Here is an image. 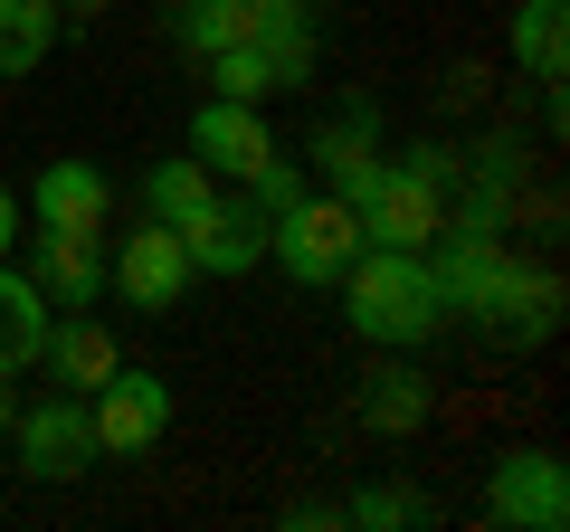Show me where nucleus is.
Wrapping results in <instances>:
<instances>
[{"label": "nucleus", "instance_id": "1", "mask_svg": "<svg viewBox=\"0 0 570 532\" xmlns=\"http://www.w3.org/2000/svg\"><path fill=\"white\" fill-rule=\"evenodd\" d=\"M343 314H352V333H362L371 352H419L448 324L438 276H428L419 247H362V257L343 266Z\"/></svg>", "mask_w": 570, "mask_h": 532}, {"label": "nucleus", "instance_id": "2", "mask_svg": "<svg viewBox=\"0 0 570 532\" xmlns=\"http://www.w3.org/2000/svg\"><path fill=\"white\" fill-rule=\"evenodd\" d=\"M266 257H276L295 286H343V266L362 257V219H352V200H333V190H305L295 209L266 219Z\"/></svg>", "mask_w": 570, "mask_h": 532}, {"label": "nucleus", "instance_id": "3", "mask_svg": "<svg viewBox=\"0 0 570 532\" xmlns=\"http://www.w3.org/2000/svg\"><path fill=\"white\" fill-rule=\"evenodd\" d=\"M86 418H96V456H153L171 437V381L115 362L96 390H86Z\"/></svg>", "mask_w": 570, "mask_h": 532}, {"label": "nucleus", "instance_id": "4", "mask_svg": "<svg viewBox=\"0 0 570 532\" xmlns=\"http://www.w3.org/2000/svg\"><path fill=\"white\" fill-rule=\"evenodd\" d=\"M352 219H362V247H419V257H428L438 228H448V190L400 152V162H381V181L352 200Z\"/></svg>", "mask_w": 570, "mask_h": 532}, {"label": "nucleus", "instance_id": "5", "mask_svg": "<svg viewBox=\"0 0 570 532\" xmlns=\"http://www.w3.org/2000/svg\"><path fill=\"white\" fill-rule=\"evenodd\" d=\"M10 447H20V475H39V485H77V475L96 466V418H86L77 390H48L39 410L10 418Z\"/></svg>", "mask_w": 570, "mask_h": 532}, {"label": "nucleus", "instance_id": "6", "mask_svg": "<svg viewBox=\"0 0 570 532\" xmlns=\"http://www.w3.org/2000/svg\"><path fill=\"white\" fill-rule=\"evenodd\" d=\"M190 247V276H247V266H266V209L247 200V190H209L190 219H171Z\"/></svg>", "mask_w": 570, "mask_h": 532}, {"label": "nucleus", "instance_id": "7", "mask_svg": "<svg viewBox=\"0 0 570 532\" xmlns=\"http://www.w3.org/2000/svg\"><path fill=\"white\" fill-rule=\"evenodd\" d=\"M105 286H115L134 314H171V305L190 295V247H181V228H171V219H142L134 238L105 257Z\"/></svg>", "mask_w": 570, "mask_h": 532}, {"label": "nucleus", "instance_id": "8", "mask_svg": "<svg viewBox=\"0 0 570 532\" xmlns=\"http://www.w3.org/2000/svg\"><path fill=\"white\" fill-rule=\"evenodd\" d=\"M485 513H494L504 532H561V523H570V466H561L551 447H513V456H494Z\"/></svg>", "mask_w": 570, "mask_h": 532}, {"label": "nucleus", "instance_id": "9", "mask_svg": "<svg viewBox=\"0 0 570 532\" xmlns=\"http://www.w3.org/2000/svg\"><path fill=\"white\" fill-rule=\"evenodd\" d=\"M466 324H485L494 343H551V333H561V276H542V266H494L485 276V295H475V314Z\"/></svg>", "mask_w": 570, "mask_h": 532}, {"label": "nucleus", "instance_id": "10", "mask_svg": "<svg viewBox=\"0 0 570 532\" xmlns=\"http://www.w3.org/2000/svg\"><path fill=\"white\" fill-rule=\"evenodd\" d=\"M266 152H276L266 105H238V96H200L190 105V162H209V181H247Z\"/></svg>", "mask_w": 570, "mask_h": 532}, {"label": "nucleus", "instance_id": "11", "mask_svg": "<svg viewBox=\"0 0 570 532\" xmlns=\"http://www.w3.org/2000/svg\"><path fill=\"white\" fill-rule=\"evenodd\" d=\"M295 162L324 171L333 200H362V190L381 181V115H371V105H343V115H324V124H314V144L295 152Z\"/></svg>", "mask_w": 570, "mask_h": 532}, {"label": "nucleus", "instance_id": "12", "mask_svg": "<svg viewBox=\"0 0 570 532\" xmlns=\"http://www.w3.org/2000/svg\"><path fill=\"white\" fill-rule=\"evenodd\" d=\"M29 286L48 295V314H86V305L105 295V238L39 228V238H29Z\"/></svg>", "mask_w": 570, "mask_h": 532}, {"label": "nucleus", "instance_id": "13", "mask_svg": "<svg viewBox=\"0 0 570 532\" xmlns=\"http://www.w3.org/2000/svg\"><path fill=\"white\" fill-rule=\"evenodd\" d=\"M29 219L39 228H77V238H105V219H115V181H105L96 162H39V181H29Z\"/></svg>", "mask_w": 570, "mask_h": 532}, {"label": "nucleus", "instance_id": "14", "mask_svg": "<svg viewBox=\"0 0 570 532\" xmlns=\"http://www.w3.org/2000/svg\"><path fill=\"white\" fill-rule=\"evenodd\" d=\"M124 352H115V333H105V314L86 305V314H48V343H39V371H48V390H96L105 371H115Z\"/></svg>", "mask_w": 570, "mask_h": 532}, {"label": "nucleus", "instance_id": "15", "mask_svg": "<svg viewBox=\"0 0 570 532\" xmlns=\"http://www.w3.org/2000/svg\"><path fill=\"white\" fill-rule=\"evenodd\" d=\"M428 410H438V381H428L409 352H390V362L362 381V428H371V437H419Z\"/></svg>", "mask_w": 570, "mask_h": 532}, {"label": "nucleus", "instance_id": "16", "mask_svg": "<svg viewBox=\"0 0 570 532\" xmlns=\"http://www.w3.org/2000/svg\"><path fill=\"white\" fill-rule=\"evenodd\" d=\"M39 343H48V295L29 286V266L0 257V381L39 371Z\"/></svg>", "mask_w": 570, "mask_h": 532}, {"label": "nucleus", "instance_id": "17", "mask_svg": "<svg viewBox=\"0 0 570 532\" xmlns=\"http://www.w3.org/2000/svg\"><path fill=\"white\" fill-rule=\"evenodd\" d=\"M513 67H523L542 96L570 77V0H523V10H513Z\"/></svg>", "mask_w": 570, "mask_h": 532}, {"label": "nucleus", "instance_id": "18", "mask_svg": "<svg viewBox=\"0 0 570 532\" xmlns=\"http://www.w3.org/2000/svg\"><path fill=\"white\" fill-rule=\"evenodd\" d=\"M58 48V0H0V86H20Z\"/></svg>", "mask_w": 570, "mask_h": 532}, {"label": "nucleus", "instance_id": "19", "mask_svg": "<svg viewBox=\"0 0 570 532\" xmlns=\"http://www.w3.org/2000/svg\"><path fill=\"white\" fill-rule=\"evenodd\" d=\"M171 39H181L190 58H219V48L257 39V10H247V0H171Z\"/></svg>", "mask_w": 570, "mask_h": 532}, {"label": "nucleus", "instance_id": "20", "mask_svg": "<svg viewBox=\"0 0 570 532\" xmlns=\"http://www.w3.org/2000/svg\"><path fill=\"white\" fill-rule=\"evenodd\" d=\"M209 190H219V181H209V162L171 152V162H153V171L134 181V200H142V219H190V209H200Z\"/></svg>", "mask_w": 570, "mask_h": 532}, {"label": "nucleus", "instance_id": "21", "mask_svg": "<svg viewBox=\"0 0 570 532\" xmlns=\"http://www.w3.org/2000/svg\"><path fill=\"white\" fill-rule=\"evenodd\" d=\"M200 67H209V96H238V105L285 96V77H276V48H266V39H238V48H219V58H200Z\"/></svg>", "mask_w": 570, "mask_h": 532}, {"label": "nucleus", "instance_id": "22", "mask_svg": "<svg viewBox=\"0 0 570 532\" xmlns=\"http://www.w3.org/2000/svg\"><path fill=\"white\" fill-rule=\"evenodd\" d=\"M428 494H409V485H362L352 504H333V523H362V532H419L428 523Z\"/></svg>", "mask_w": 570, "mask_h": 532}, {"label": "nucleus", "instance_id": "23", "mask_svg": "<svg viewBox=\"0 0 570 532\" xmlns=\"http://www.w3.org/2000/svg\"><path fill=\"white\" fill-rule=\"evenodd\" d=\"M305 190H314V171H305V162H285V152H266V162L247 171V200H257L266 219H276V209H295Z\"/></svg>", "mask_w": 570, "mask_h": 532}, {"label": "nucleus", "instance_id": "24", "mask_svg": "<svg viewBox=\"0 0 570 532\" xmlns=\"http://www.w3.org/2000/svg\"><path fill=\"white\" fill-rule=\"evenodd\" d=\"M247 10H257V39H305V29H314L305 0H247Z\"/></svg>", "mask_w": 570, "mask_h": 532}, {"label": "nucleus", "instance_id": "25", "mask_svg": "<svg viewBox=\"0 0 570 532\" xmlns=\"http://www.w3.org/2000/svg\"><path fill=\"white\" fill-rule=\"evenodd\" d=\"M20 219H29V209H20V190L0 181V257H10V247H20V238H29V228H20Z\"/></svg>", "mask_w": 570, "mask_h": 532}, {"label": "nucleus", "instance_id": "26", "mask_svg": "<svg viewBox=\"0 0 570 532\" xmlns=\"http://www.w3.org/2000/svg\"><path fill=\"white\" fill-rule=\"evenodd\" d=\"M105 10H115V0H58V20H77V29H86V20H105Z\"/></svg>", "mask_w": 570, "mask_h": 532}, {"label": "nucleus", "instance_id": "27", "mask_svg": "<svg viewBox=\"0 0 570 532\" xmlns=\"http://www.w3.org/2000/svg\"><path fill=\"white\" fill-rule=\"evenodd\" d=\"M10 418H20V400H10V381H0V437H10Z\"/></svg>", "mask_w": 570, "mask_h": 532}]
</instances>
